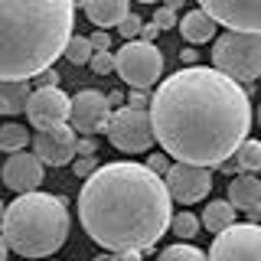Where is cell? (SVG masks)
Returning a JSON list of instances; mask_svg holds the SVG:
<instances>
[{"mask_svg": "<svg viewBox=\"0 0 261 261\" xmlns=\"http://www.w3.org/2000/svg\"><path fill=\"white\" fill-rule=\"evenodd\" d=\"M141 27H144V20L137 13H127L124 20H121V27H118V33L124 39H134V36H141Z\"/></svg>", "mask_w": 261, "mask_h": 261, "instance_id": "4316f807", "label": "cell"}, {"mask_svg": "<svg viewBox=\"0 0 261 261\" xmlns=\"http://www.w3.org/2000/svg\"><path fill=\"white\" fill-rule=\"evenodd\" d=\"M79 0H0V79H33L65 53Z\"/></svg>", "mask_w": 261, "mask_h": 261, "instance_id": "3957f363", "label": "cell"}, {"mask_svg": "<svg viewBox=\"0 0 261 261\" xmlns=\"http://www.w3.org/2000/svg\"><path fill=\"white\" fill-rule=\"evenodd\" d=\"M72 170H75V176H92L95 170H98V160L92 157V153H79V160H72Z\"/></svg>", "mask_w": 261, "mask_h": 261, "instance_id": "83f0119b", "label": "cell"}, {"mask_svg": "<svg viewBox=\"0 0 261 261\" xmlns=\"http://www.w3.org/2000/svg\"><path fill=\"white\" fill-rule=\"evenodd\" d=\"M179 59H183L186 65H193L196 59H199V53H196V49H193V43H190V46H186V49H183V53H179Z\"/></svg>", "mask_w": 261, "mask_h": 261, "instance_id": "d6a6232c", "label": "cell"}, {"mask_svg": "<svg viewBox=\"0 0 261 261\" xmlns=\"http://www.w3.org/2000/svg\"><path fill=\"white\" fill-rule=\"evenodd\" d=\"M92 46L95 49H111V36H108V30H105V27H98L92 33Z\"/></svg>", "mask_w": 261, "mask_h": 261, "instance_id": "f546056e", "label": "cell"}, {"mask_svg": "<svg viewBox=\"0 0 261 261\" xmlns=\"http://www.w3.org/2000/svg\"><path fill=\"white\" fill-rule=\"evenodd\" d=\"M144 92H147V88H134V95H130V101H127V105H137V108H147L150 101L144 98Z\"/></svg>", "mask_w": 261, "mask_h": 261, "instance_id": "1f68e13d", "label": "cell"}, {"mask_svg": "<svg viewBox=\"0 0 261 261\" xmlns=\"http://www.w3.org/2000/svg\"><path fill=\"white\" fill-rule=\"evenodd\" d=\"M209 258H216V261H235V258L261 261V225L232 222L228 228L216 232V239L209 245Z\"/></svg>", "mask_w": 261, "mask_h": 261, "instance_id": "ba28073f", "label": "cell"}, {"mask_svg": "<svg viewBox=\"0 0 261 261\" xmlns=\"http://www.w3.org/2000/svg\"><path fill=\"white\" fill-rule=\"evenodd\" d=\"M92 72L95 75H108V72H114V56H111V49H95V56H92Z\"/></svg>", "mask_w": 261, "mask_h": 261, "instance_id": "d4e9b609", "label": "cell"}, {"mask_svg": "<svg viewBox=\"0 0 261 261\" xmlns=\"http://www.w3.org/2000/svg\"><path fill=\"white\" fill-rule=\"evenodd\" d=\"M65 59L72 65H88L95 56V46H92V36H69V43H65Z\"/></svg>", "mask_w": 261, "mask_h": 261, "instance_id": "44dd1931", "label": "cell"}, {"mask_svg": "<svg viewBox=\"0 0 261 261\" xmlns=\"http://www.w3.org/2000/svg\"><path fill=\"white\" fill-rule=\"evenodd\" d=\"M160 255H163V258H193V261H199V258H206V251H202V248H196V245H190L186 239H179L176 245L163 248Z\"/></svg>", "mask_w": 261, "mask_h": 261, "instance_id": "cb8c5ba5", "label": "cell"}, {"mask_svg": "<svg viewBox=\"0 0 261 261\" xmlns=\"http://www.w3.org/2000/svg\"><path fill=\"white\" fill-rule=\"evenodd\" d=\"M30 144V130L23 124H4L0 127V150L13 153V150H27Z\"/></svg>", "mask_w": 261, "mask_h": 261, "instance_id": "7402d4cb", "label": "cell"}, {"mask_svg": "<svg viewBox=\"0 0 261 261\" xmlns=\"http://www.w3.org/2000/svg\"><path fill=\"white\" fill-rule=\"evenodd\" d=\"M7 251H10V242H7V235H4V232H0V261H4V258H7Z\"/></svg>", "mask_w": 261, "mask_h": 261, "instance_id": "8d00e7d4", "label": "cell"}, {"mask_svg": "<svg viewBox=\"0 0 261 261\" xmlns=\"http://www.w3.org/2000/svg\"><path fill=\"white\" fill-rule=\"evenodd\" d=\"M4 209H7V206H4V202H0V219H4Z\"/></svg>", "mask_w": 261, "mask_h": 261, "instance_id": "ab89813d", "label": "cell"}, {"mask_svg": "<svg viewBox=\"0 0 261 261\" xmlns=\"http://www.w3.org/2000/svg\"><path fill=\"white\" fill-rule=\"evenodd\" d=\"M30 95H33L30 79H0V114L13 118V114L27 111Z\"/></svg>", "mask_w": 261, "mask_h": 261, "instance_id": "ac0fdd59", "label": "cell"}, {"mask_svg": "<svg viewBox=\"0 0 261 261\" xmlns=\"http://www.w3.org/2000/svg\"><path fill=\"white\" fill-rule=\"evenodd\" d=\"M179 33H183V39L186 43H193V46H199V43H209L212 36H216V16H209V10H190V13H183V20H179Z\"/></svg>", "mask_w": 261, "mask_h": 261, "instance_id": "e0dca14e", "label": "cell"}, {"mask_svg": "<svg viewBox=\"0 0 261 261\" xmlns=\"http://www.w3.org/2000/svg\"><path fill=\"white\" fill-rule=\"evenodd\" d=\"M43 170H46V163L39 160L36 150H30V153L13 150L10 157H7L4 170H0V176H4V183L10 186L13 193H30L43 183Z\"/></svg>", "mask_w": 261, "mask_h": 261, "instance_id": "5bb4252c", "label": "cell"}, {"mask_svg": "<svg viewBox=\"0 0 261 261\" xmlns=\"http://www.w3.org/2000/svg\"><path fill=\"white\" fill-rule=\"evenodd\" d=\"M69 114H72V98L59 85H39L27 101V118H30L33 130L62 124V121H69Z\"/></svg>", "mask_w": 261, "mask_h": 261, "instance_id": "8fae6325", "label": "cell"}, {"mask_svg": "<svg viewBox=\"0 0 261 261\" xmlns=\"http://www.w3.org/2000/svg\"><path fill=\"white\" fill-rule=\"evenodd\" d=\"M173 196L163 173L147 163L118 160L85 176L79 193V222L95 245L111 255H141L170 228Z\"/></svg>", "mask_w": 261, "mask_h": 261, "instance_id": "7a4b0ae2", "label": "cell"}, {"mask_svg": "<svg viewBox=\"0 0 261 261\" xmlns=\"http://www.w3.org/2000/svg\"><path fill=\"white\" fill-rule=\"evenodd\" d=\"M235 212H239V206H235L232 199H212L209 206L202 209V225L216 235V232H222V228H228L235 222Z\"/></svg>", "mask_w": 261, "mask_h": 261, "instance_id": "d6986e66", "label": "cell"}, {"mask_svg": "<svg viewBox=\"0 0 261 261\" xmlns=\"http://www.w3.org/2000/svg\"><path fill=\"white\" fill-rule=\"evenodd\" d=\"M108 105H111V108H121V105H124V95H121V92H111L108 95Z\"/></svg>", "mask_w": 261, "mask_h": 261, "instance_id": "d590c367", "label": "cell"}, {"mask_svg": "<svg viewBox=\"0 0 261 261\" xmlns=\"http://www.w3.org/2000/svg\"><path fill=\"white\" fill-rule=\"evenodd\" d=\"M111 121V105L108 95H101L98 88H82L79 95H72V114L69 124L82 130V134H98Z\"/></svg>", "mask_w": 261, "mask_h": 261, "instance_id": "7c38bea8", "label": "cell"}, {"mask_svg": "<svg viewBox=\"0 0 261 261\" xmlns=\"http://www.w3.org/2000/svg\"><path fill=\"white\" fill-rule=\"evenodd\" d=\"M4 235L10 251L23 258H46L65 245L69 239V209L65 199L49 193H16V199L4 209Z\"/></svg>", "mask_w": 261, "mask_h": 261, "instance_id": "277c9868", "label": "cell"}, {"mask_svg": "<svg viewBox=\"0 0 261 261\" xmlns=\"http://www.w3.org/2000/svg\"><path fill=\"white\" fill-rule=\"evenodd\" d=\"M199 7L216 16L219 27L261 33V0H199Z\"/></svg>", "mask_w": 261, "mask_h": 261, "instance_id": "4fadbf2b", "label": "cell"}, {"mask_svg": "<svg viewBox=\"0 0 261 261\" xmlns=\"http://www.w3.org/2000/svg\"><path fill=\"white\" fill-rule=\"evenodd\" d=\"M105 134H108V144L121 153H147L153 147V141H157L150 108H137V105L114 108Z\"/></svg>", "mask_w": 261, "mask_h": 261, "instance_id": "8992f818", "label": "cell"}, {"mask_svg": "<svg viewBox=\"0 0 261 261\" xmlns=\"http://www.w3.org/2000/svg\"><path fill=\"white\" fill-rule=\"evenodd\" d=\"M157 144L173 160L219 167L251 127V101L239 79L216 65H183L150 98Z\"/></svg>", "mask_w": 261, "mask_h": 261, "instance_id": "6da1fadb", "label": "cell"}, {"mask_svg": "<svg viewBox=\"0 0 261 261\" xmlns=\"http://www.w3.org/2000/svg\"><path fill=\"white\" fill-rule=\"evenodd\" d=\"M79 153H95V137H92V134L79 141Z\"/></svg>", "mask_w": 261, "mask_h": 261, "instance_id": "836d02e7", "label": "cell"}, {"mask_svg": "<svg viewBox=\"0 0 261 261\" xmlns=\"http://www.w3.org/2000/svg\"><path fill=\"white\" fill-rule=\"evenodd\" d=\"M163 4H167V7H173V10H179V7H183L186 0H163Z\"/></svg>", "mask_w": 261, "mask_h": 261, "instance_id": "74e56055", "label": "cell"}, {"mask_svg": "<svg viewBox=\"0 0 261 261\" xmlns=\"http://www.w3.org/2000/svg\"><path fill=\"white\" fill-rule=\"evenodd\" d=\"M82 7L95 27H121V20L130 13L127 0H82Z\"/></svg>", "mask_w": 261, "mask_h": 261, "instance_id": "2e32d148", "label": "cell"}, {"mask_svg": "<svg viewBox=\"0 0 261 261\" xmlns=\"http://www.w3.org/2000/svg\"><path fill=\"white\" fill-rule=\"evenodd\" d=\"M235 160H239L242 173H255V170H261V141L245 137V141L239 144V150H235Z\"/></svg>", "mask_w": 261, "mask_h": 261, "instance_id": "ffe728a7", "label": "cell"}, {"mask_svg": "<svg viewBox=\"0 0 261 261\" xmlns=\"http://www.w3.org/2000/svg\"><path fill=\"white\" fill-rule=\"evenodd\" d=\"M153 23H157L160 30H173V27H179V23H176V10H173V7H167V4L153 10Z\"/></svg>", "mask_w": 261, "mask_h": 261, "instance_id": "484cf974", "label": "cell"}, {"mask_svg": "<svg viewBox=\"0 0 261 261\" xmlns=\"http://www.w3.org/2000/svg\"><path fill=\"white\" fill-rule=\"evenodd\" d=\"M33 150L39 153V160H43L46 167H69V163L79 157L75 127H72L69 121L53 124V127H36V134H33Z\"/></svg>", "mask_w": 261, "mask_h": 261, "instance_id": "30bf717a", "label": "cell"}, {"mask_svg": "<svg viewBox=\"0 0 261 261\" xmlns=\"http://www.w3.org/2000/svg\"><path fill=\"white\" fill-rule=\"evenodd\" d=\"M167 179V190L176 202L183 206H193V202H202L212 190V167H202V163H186V160H173L170 170L163 173Z\"/></svg>", "mask_w": 261, "mask_h": 261, "instance_id": "9c48e42d", "label": "cell"}, {"mask_svg": "<svg viewBox=\"0 0 261 261\" xmlns=\"http://www.w3.org/2000/svg\"><path fill=\"white\" fill-rule=\"evenodd\" d=\"M258 124H261V108H258Z\"/></svg>", "mask_w": 261, "mask_h": 261, "instance_id": "b9f144b4", "label": "cell"}, {"mask_svg": "<svg viewBox=\"0 0 261 261\" xmlns=\"http://www.w3.org/2000/svg\"><path fill=\"white\" fill-rule=\"evenodd\" d=\"M59 79H62V75L53 69V65H49V69L39 72V79H36V82H39V85H59Z\"/></svg>", "mask_w": 261, "mask_h": 261, "instance_id": "4dcf8cb0", "label": "cell"}, {"mask_svg": "<svg viewBox=\"0 0 261 261\" xmlns=\"http://www.w3.org/2000/svg\"><path fill=\"white\" fill-rule=\"evenodd\" d=\"M170 153L167 150H163V153H153V157H147V167H150V170H157V173H167V170H170Z\"/></svg>", "mask_w": 261, "mask_h": 261, "instance_id": "f1b7e54d", "label": "cell"}, {"mask_svg": "<svg viewBox=\"0 0 261 261\" xmlns=\"http://www.w3.org/2000/svg\"><path fill=\"white\" fill-rule=\"evenodd\" d=\"M212 65L239 82L261 79V33L228 30L212 46Z\"/></svg>", "mask_w": 261, "mask_h": 261, "instance_id": "5b68a950", "label": "cell"}, {"mask_svg": "<svg viewBox=\"0 0 261 261\" xmlns=\"http://www.w3.org/2000/svg\"><path fill=\"white\" fill-rule=\"evenodd\" d=\"M114 62H118L114 65L118 79H124V85H130V88H150L163 75V56L150 39H141V43L127 39L114 53Z\"/></svg>", "mask_w": 261, "mask_h": 261, "instance_id": "52a82bcc", "label": "cell"}, {"mask_svg": "<svg viewBox=\"0 0 261 261\" xmlns=\"http://www.w3.org/2000/svg\"><path fill=\"white\" fill-rule=\"evenodd\" d=\"M251 219H261V202H258V209H255V212H251Z\"/></svg>", "mask_w": 261, "mask_h": 261, "instance_id": "f35d334b", "label": "cell"}, {"mask_svg": "<svg viewBox=\"0 0 261 261\" xmlns=\"http://www.w3.org/2000/svg\"><path fill=\"white\" fill-rule=\"evenodd\" d=\"M199 225H202V219H196L193 212H176L173 219H170V232L176 235V239H186V242H193L196 239V232H199Z\"/></svg>", "mask_w": 261, "mask_h": 261, "instance_id": "603a6c76", "label": "cell"}, {"mask_svg": "<svg viewBox=\"0 0 261 261\" xmlns=\"http://www.w3.org/2000/svg\"><path fill=\"white\" fill-rule=\"evenodd\" d=\"M157 33H160V27H157V23H150V27H141V36H144V39H153Z\"/></svg>", "mask_w": 261, "mask_h": 261, "instance_id": "e575fe53", "label": "cell"}, {"mask_svg": "<svg viewBox=\"0 0 261 261\" xmlns=\"http://www.w3.org/2000/svg\"><path fill=\"white\" fill-rule=\"evenodd\" d=\"M141 4H157V0H141Z\"/></svg>", "mask_w": 261, "mask_h": 261, "instance_id": "60d3db41", "label": "cell"}, {"mask_svg": "<svg viewBox=\"0 0 261 261\" xmlns=\"http://www.w3.org/2000/svg\"><path fill=\"white\" fill-rule=\"evenodd\" d=\"M228 199L235 202L242 212H255L261 202V179L255 173H235L232 183H228Z\"/></svg>", "mask_w": 261, "mask_h": 261, "instance_id": "9a60e30c", "label": "cell"}]
</instances>
